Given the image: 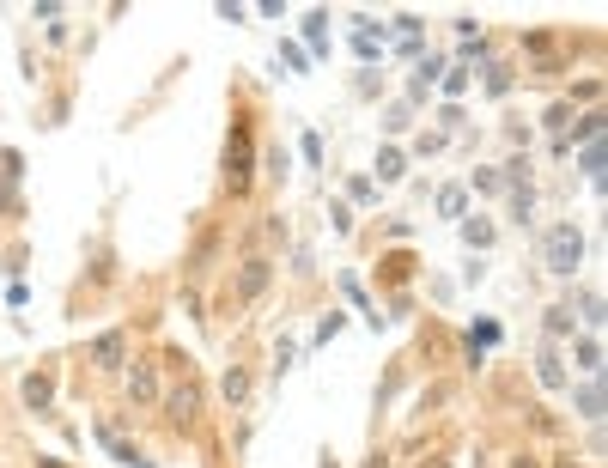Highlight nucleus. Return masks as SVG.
I'll list each match as a JSON object with an SVG mask.
<instances>
[{
    "mask_svg": "<svg viewBox=\"0 0 608 468\" xmlns=\"http://www.w3.org/2000/svg\"><path fill=\"white\" fill-rule=\"evenodd\" d=\"M529 371H536V383L548 389V396H566L572 371H566V353H560L554 341H542V347H536V365H529Z\"/></svg>",
    "mask_w": 608,
    "mask_h": 468,
    "instance_id": "8",
    "label": "nucleus"
},
{
    "mask_svg": "<svg viewBox=\"0 0 608 468\" xmlns=\"http://www.w3.org/2000/svg\"><path fill=\"white\" fill-rule=\"evenodd\" d=\"M317 468H341V462H335V456H329V450H323V456H317Z\"/></svg>",
    "mask_w": 608,
    "mask_h": 468,
    "instance_id": "48",
    "label": "nucleus"
},
{
    "mask_svg": "<svg viewBox=\"0 0 608 468\" xmlns=\"http://www.w3.org/2000/svg\"><path fill=\"white\" fill-rule=\"evenodd\" d=\"M505 468H548V462H542L536 450H511V456H505Z\"/></svg>",
    "mask_w": 608,
    "mask_h": 468,
    "instance_id": "41",
    "label": "nucleus"
},
{
    "mask_svg": "<svg viewBox=\"0 0 608 468\" xmlns=\"http://www.w3.org/2000/svg\"><path fill=\"white\" fill-rule=\"evenodd\" d=\"M37 468H67V462H55V456H43V462H37Z\"/></svg>",
    "mask_w": 608,
    "mask_h": 468,
    "instance_id": "49",
    "label": "nucleus"
},
{
    "mask_svg": "<svg viewBox=\"0 0 608 468\" xmlns=\"http://www.w3.org/2000/svg\"><path fill=\"white\" fill-rule=\"evenodd\" d=\"M517 49H523L529 61H536L542 73H560V49H566V43H560V31H523V37H517Z\"/></svg>",
    "mask_w": 608,
    "mask_h": 468,
    "instance_id": "11",
    "label": "nucleus"
},
{
    "mask_svg": "<svg viewBox=\"0 0 608 468\" xmlns=\"http://www.w3.org/2000/svg\"><path fill=\"white\" fill-rule=\"evenodd\" d=\"M548 468H596V462H584V456H572V450H560V456H554Z\"/></svg>",
    "mask_w": 608,
    "mask_h": 468,
    "instance_id": "45",
    "label": "nucleus"
},
{
    "mask_svg": "<svg viewBox=\"0 0 608 468\" xmlns=\"http://www.w3.org/2000/svg\"><path fill=\"white\" fill-rule=\"evenodd\" d=\"M414 468H450V456H426V462H414Z\"/></svg>",
    "mask_w": 608,
    "mask_h": 468,
    "instance_id": "47",
    "label": "nucleus"
},
{
    "mask_svg": "<svg viewBox=\"0 0 608 468\" xmlns=\"http://www.w3.org/2000/svg\"><path fill=\"white\" fill-rule=\"evenodd\" d=\"M463 213H469V189H463V183H444V189H438V219L456 225Z\"/></svg>",
    "mask_w": 608,
    "mask_h": 468,
    "instance_id": "22",
    "label": "nucleus"
},
{
    "mask_svg": "<svg viewBox=\"0 0 608 468\" xmlns=\"http://www.w3.org/2000/svg\"><path fill=\"white\" fill-rule=\"evenodd\" d=\"M402 128H408V104H390L384 110V134H402Z\"/></svg>",
    "mask_w": 608,
    "mask_h": 468,
    "instance_id": "37",
    "label": "nucleus"
},
{
    "mask_svg": "<svg viewBox=\"0 0 608 468\" xmlns=\"http://www.w3.org/2000/svg\"><path fill=\"white\" fill-rule=\"evenodd\" d=\"M578 171H584V183L602 195V140H590V146H578Z\"/></svg>",
    "mask_w": 608,
    "mask_h": 468,
    "instance_id": "24",
    "label": "nucleus"
},
{
    "mask_svg": "<svg viewBox=\"0 0 608 468\" xmlns=\"http://www.w3.org/2000/svg\"><path fill=\"white\" fill-rule=\"evenodd\" d=\"M80 280H86L92 292L116 280V244L104 238V231H98V238H92V250H86V274H80Z\"/></svg>",
    "mask_w": 608,
    "mask_h": 468,
    "instance_id": "12",
    "label": "nucleus"
},
{
    "mask_svg": "<svg viewBox=\"0 0 608 468\" xmlns=\"http://www.w3.org/2000/svg\"><path fill=\"white\" fill-rule=\"evenodd\" d=\"M566 104H590V110H596V104H602V73H584V80H572V98H566Z\"/></svg>",
    "mask_w": 608,
    "mask_h": 468,
    "instance_id": "27",
    "label": "nucleus"
},
{
    "mask_svg": "<svg viewBox=\"0 0 608 468\" xmlns=\"http://www.w3.org/2000/svg\"><path fill=\"white\" fill-rule=\"evenodd\" d=\"M456 231H463V244H469V256H487V250L499 244V225H493L487 213H463V219H456Z\"/></svg>",
    "mask_w": 608,
    "mask_h": 468,
    "instance_id": "14",
    "label": "nucleus"
},
{
    "mask_svg": "<svg viewBox=\"0 0 608 468\" xmlns=\"http://www.w3.org/2000/svg\"><path fill=\"white\" fill-rule=\"evenodd\" d=\"M262 177V146H256V116L232 110V128H225V152H219V189L244 201Z\"/></svg>",
    "mask_w": 608,
    "mask_h": 468,
    "instance_id": "1",
    "label": "nucleus"
},
{
    "mask_svg": "<svg viewBox=\"0 0 608 468\" xmlns=\"http://www.w3.org/2000/svg\"><path fill=\"white\" fill-rule=\"evenodd\" d=\"M152 414L165 420L171 438H195V432H201V414H207V389H201V377H195V371L165 377V396H159V408H152Z\"/></svg>",
    "mask_w": 608,
    "mask_h": 468,
    "instance_id": "2",
    "label": "nucleus"
},
{
    "mask_svg": "<svg viewBox=\"0 0 608 468\" xmlns=\"http://www.w3.org/2000/svg\"><path fill=\"white\" fill-rule=\"evenodd\" d=\"M542 268L554 274V280H578V268H584V225L578 219H554L548 231H542Z\"/></svg>",
    "mask_w": 608,
    "mask_h": 468,
    "instance_id": "3",
    "label": "nucleus"
},
{
    "mask_svg": "<svg viewBox=\"0 0 608 468\" xmlns=\"http://www.w3.org/2000/svg\"><path fill=\"white\" fill-rule=\"evenodd\" d=\"M304 37H311L317 55H329V13H311V19H304Z\"/></svg>",
    "mask_w": 608,
    "mask_h": 468,
    "instance_id": "34",
    "label": "nucleus"
},
{
    "mask_svg": "<svg viewBox=\"0 0 608 468\" xmlns=\"http://www.w3.org/2000/svg\"><path fill=\"white\" fill-rule=\"evenodd\" d=\"M602 128H608V116H602V110H584V116H572V128H566V134H554V159H572L578 146L602 140Z\"/></svg>",
    "mask_w": 608,
    "mask_h": 468,
    "instance_id": "7",
    "label": "nucleus"
},
{
    "mask_svg": "<svg viewBox=\"0 0 608 468\" xmlns=\"http://www.w3.org/2000/svg\"><path fill=\"white\" fill-rule=\"evenodd\" d=\"M505 201H511V225L517 231L536 225V183H529V189H505Z\"/></svg>",
    "mask_w": 608,
    "mask_h": 468,
    "instance_id": "19",
    "label": "nucleus"
},
{
    "mask_svg": "<svg viewBox=\"0 0 608 468\" xmlns=\"http://www.w3.org/2000/svg\"><path fill=\"white\" fill-rule=\"evenodd\" d=\"M359 468H390V450H371V456H365Z\"/></svg>",
    "mask_w": 608,
    "mask_h": 468,
    "instance_id": "46",
    "label": "nucleus"
},
{
    "mask_svg": "<svg viewBox=\"0 0 608 468\" xmlns=\"http://www.w3.org/2000/svg\"><path fill=\"white\" fill-rule=\"evenodd\" d=\"M481 73H487V80H481V86H487V98H505V92H511V67H505V61H487Z\"/></svg>",
    "mask_w": 608,
    "mask_h": 468,
    "instance_id": "29",
    "label": "nucleus"
},
{
    "mask_svg": "<svg viewBox=\"0 0 608 468\" xmlns=\"http://www.w3.org/2000/svg\"><path fill=\"white\" fill-rule=\"evenodd\" d=\"M104 450H110V456H116L122 468H159V462H152V456H146L140 444H128V438H104Z\"/></svg>",
    "mask_w": 608,
    "mask_h": 468,
    "instance_id": "23",
    "label": "nucleus"
},
{
    "mask_svg": "<svg viewBox=\"0 0 608 468\" xmlns=\"http://www.w3.org/2000/svg\"><path fill=\"white\" fill-rule=\"evenodd\" d=\"M67 110H73V92H55V98L43 104V122H37V128H61V122H67Z\"/></svg>",
    "mask_w": 608,
    "mask_h": 468,
    "instance_id": "31",
    "label": "nucleus"
},
{
    "mask_svg": "<svg viewBox=\"0 0 608 468\" xmlns=\"http://www.w3.org/2000/svg\"><path fill=\"white\" fill-rule=\"evenodd\" d=\"M566 310H572V323H584V335H596L608 317H602V292L596 286H572L566 292Z\"/></svg>",
    "mask_w": 608,
    "mask_h": 468,
    "instance_id": "13",
    "label": "nucleus"
},
{
    "mask_svg": "<svg viewBox=\"0 0 608 468\" xmlns=\"http://www.w3.org/2000/svg\"><path fill=\"white\" fill-rule=\"evenodd\" d=\"M286 171H292V152H286V146H268V152H262V177H268V183H286Z\"/></svg>",
    "mask_w": 608,
    "mask_h": 468,
    "instance_id": "26",
    "label": "nucleus"
},
{
    "mask_svg": "<svg viewBox=\"0 0 608 468\" xmlns=\"http://www.w3.org/2000/svg\"><path fill=\"white\" fill-rule=\"evenodd\" d=\"M286 371H292V341L274 347V377H286Z\"/></svg>",
    "mask_w": 608,
    "mask_h": 468,
    "instance_id": "43",
    "label": "nucleus"
},
{
    "mask_svg": "<svg viewBox=\"0 0 608 468\" xmlns=\"http://www.w3.org/2000/svg\"><path fill=\"white\" fill-rule=\"evenodd\" d=\"M292 274H298V280H311V274H317V262H311V250H292Z\"/></svg>",
    "mask_w": 608,
    "mask_h": 468,
    "instance_id": "42",
    "label": "nucleus"
},
{
    "mask_svg": "<svg viewBox=\"0 0 608 468\" xmlns=\"http://www.w3.org/2000/svg\"><path fill=\"white\" fill-rule=\"evenodd\" d=\"M341 292H347V298H353V304H359V310H365V323H371V329H384V317H377V304H371V298H365V286H359V280H353V274H347V280H341Z\"/></svg>",
    "mask_w": 608,
    "mask_h": 468,
    "instance_id": "30",
    "label": "nucleus"
},
{
    "mask_svg": "<svg viewBox=\"0 0 608 468\" xmlns=\"http://www.w3.org/2000/svg\"><path fill=\"white\" fill-rule=\"evenodd\" d=\"M25 268H31V250H25V244H13V250H7V274H13V280H19V274H25Z\"/></svg>",
    "mask_w": 608,
    "mask_h": 468,
    "instance_id": "38",
    "label": "nucleus"
},
{
    "mask_svg": "<svg viewBox=\"0 0 608 468\" xmlns=\"http://www.w3.org/2000/svg\"><path fill=\"white\" fill-rule=\"evenodd\" d=\"M250 389H256L250 365H225V377H219V396H225V408H232V414H244V408H250Z\"/></svg>",
    "mask_w": 608,
    "mask_h": 468,
    "instance_id": "15",
    "label": "nucleus"
},
{
    "mask_svg": "<svg viewBox=\"0 0 608 468\" xmlns=\"http://www.w3.org/2000/svg\"><path fill=\"white\" fill-rule=\"evenodd\" d=\"M274 256H244L238 268H232V280H225V298H232V304H256L268 286H274Z\"/></svg>",
    "mask_w": 608,
    "mask_h": 468,
    "instance_id": "6",
    "label": "nucleus"
},
{
    "mask_svg": "<svg viewBox=\"0 0 608 468\" xmlns=\"http://www.w3.org/2000/svg\"><path fill=\"white\" fill-rule=\"evenodd\" d=\"M414 250H390V256H377V286H408L414 280Z\"/></svg>",
    "mask_w": 608,
    "mask_h": 468,
    "instance_id": "16",
    "label": "nucleus"
},
{
    "mask_svg": "<svg viewBox=\"0 0 608 468\" xmlns=\"http://www.w3.org/2000/svg\"><path fill=\"white\" fill-rule=\"evenodd\" d=\"M402 177H408V152L396 140H384V146H377V177L371 183H402Z\"/></svg>",
    "mask_w": 608,
    "mask_h": 468,
    "instance_id": "18",
    "label": "nucleus"
},
{
    "mask_svg": "<svg viewBox=\"0 0 608 468\" xmlns=\"http://www.w3.org/2000/svg\"><path fill=\"white\" fill-rule=\"evenodd\" d=\"M572 359H578L584 377H602V341L596 335H572Z\"/></svg>",
    "mask_w": 608,
    "mask_h": 468,
    "instance_id": "20",
    "label": "nucleus"
},
{
    "mask_svg": "<svg viewBox=\"0 0 608 468\" xmlns=\"http://www.w3.org/2000/svg\"><path fill=\"white\" fill-rule=\"evenodd\" d=\"M481 280H487V256H469L463 262V286H481Z\"/></svg>",
    "mask_w": 608,
    "mask_h": 468,
    "instance_id": "39",
    "label": "nucleus"
},
{
    "mask_svg": "<svg viewBox=\"0 0 608 468\" xmlns=\"http://www.w3.org/2000/svg\"><path fill=\"white\" fill-rule=\"evenodd\" d=\"M262 238H268V244H286L292 231H286V219H280V213H268V225H262Z\"/></svg>",
    "mask_w": 608,
    "mask_h": 468,
    "instance_id": "40",
    "label": "nucleus"
},
{
    "mask_svg": "<svg viewBox=\"0 0 608 468\" xmlns=\"http://www.w3.org/2000/svg\"><path fill=\"white\" fill-rule=\"evenodd\" d=\"M329 219H335V231H341V238L353 231V207H347V201H329Z\"/></svg>",
    "mask_w": 608,
    "mask_h": 468,
    "instance_id": "36",
    "label": "nucleus"
},
{
    "mask_svg": "<svg viewBox=\"0 0 608 468\" xmlns=\"http://www.w3.org/2000/svg\"><path fill=\"white\" fill-rule=\"evenodd\" d=\"M566 396H572V414H578L584 426H602V408H608V389H602V377L566 383Z\"/></svg>",
    "mask_w": 608,
    "mask_h": 468,
    "instance_id": "9",
    "label": "nucleus"
},
{
    "mask_svg": "<svg viewBox=\"0 0 608 468\" xmlns=\"http://www.w3.org/2000/svg\"><path fill=\"white\" fill-rule=\"evenodd\" d=\"M80 359H86V365H92L98 377H122V371H128V359H134V329H122V323H116V329L92 335Z\"/></svg>",
    "mask_w": 608,
    "mask_h": 468,
    "instance_id": "4",
    "label": "nucleus"
},
{
    "mask_svg": "<svg viewBox=\"0 0 608 468\" xmlns=\"http://www.w3.org/2000/svg\"><path fill=\"white\" fill-rule=\"evenodd\" d=\"M19 402H25V414H49V408H55V365L25 371V383H19Z\"/></svg>",
    "mask_w": 608,
    "mask_h": 468,
    "instance_id": "10",
    "label": "nucleus"
},
{
    "mask_svg": "<svg viewBox=\"0 0 608 468\" xmlns=\"http://www.w3.org/2000/svg\"><path fill=\"white\" fill-rule=\"evenodd\" d=\"M469 189H475V195H505L499 165H475V171H469Z\"/></svg>",
    "mask_w": 608,
    "mask_h": 468,
    "instance_id": "28",
    "label": "nucleus"
},
{
    "mask_svg": "<svg viewBox=\"0 0 608 468\" xmlns=\"http://www.w3.org/2000/svg\"><path fill=\"white\" fill-rule=\"evenodd\" d=\"M122 396H128V408H159V396H165V365L134 353L128 371H122Z\"/></svg>",
    "mask_w": 608,
    "mask_h": 468,
    "instance_id": "5",
    "label": "nucleus"
},
{
    "mask_svg": "<svg viewBox=\"0 0 608 468\" xmlns=\"http://www.w3.org/2000/svg\"><path fill=\"white\" fill-rule=\"evenodd\" d=\"M572 335H578V323H572V310H566V298H560V304H548V310H542V341L566 347Z\"/></svg>",
    "mask_w": 608,
    "mask_h": 468,
    "instance_id": "17",
    "label": "nucleus"
},
{
    "mask_svg": "<svg viewBox=\"0 0 608 468\" xmlns=\"http://www.w3.org/2000/svg\"><path fill=\"white\" fill-rule=\"evenodd\" d=\"M335 335H341V310H329V317L317 323V335H311V347H329Z\"/></svg>",
    "mask_w": 608,
    "mask_h": 468,
    "instance_id": "35",
    "label": "nucleus"
},
{
    "mask_svg": "<svg viewBox=\"0 0 608 468\" xmlns=\"http://www.w3.org/2000/svg\"><path fill=\"white\" fill-rule=\"evenodd\" d=\"M341 201H347V207H371V201H377V183H371V177H347V195H341Z\"/></svg>",
    "mask_w": 608,
    "mask_h": 468,
    "instance_id": "33",
    "label": "nucleus"
},
{
    "mask_svg": "<svg viewBox=\"0 0 608 468\" xmlns=\"http://www.w3.org/2000/svg\"><path fill=\"white\" fill-rule=\"evenodd\" d=\"M19 177H25V152L19 146H0V195H13Z\"/></svg>",
    "mask_w": 608,
    "mask_h": 468,
    "instance_id": "21",
    "label": "nucleus"
},
{
    "mask_svg": "<svg viewBox=\"0 0 608 468\" xmlns=\"http://www.w3.org/2000/svg\"><path fill=\"white\" fill-rule=\"evenodd\" d=\"M353 92H359V98H371V92H384V86L371 80V67H359V80H353Z\"/></svg>",
    "mask_w": 608,
    "mask_h": 468,
    "instance_id": "44",
    "label": "nucleus"
},
{
    "mask_svg": "<svg viewBox=\"0 0 608 468\" xmlns=\"http://www.w3.org/2000/svg\"><path fill=\"white\" fill-rule=\"evenodd\" d=\"M438 92H444V98L456 104V98L469 92V67H463V61H456V67H444V73H438Z\"/></svg>",
    "mask_w": 608,
    "mask_h": 468,
    "instance_id": "25",
    "label": "nucleus"
},
{
    "mask_svg": "<svg viewBox=\"0 0 608 468\" xmlns=\"http://www.w3.org/2000/svg\"><path fill=\"white\" fill-rule=\"evenodd\" d=\"M542 128H548V134H566V128H572V104H566V98H554V104L542 110Z\"/></svg>",
    "mask_w": 608,
    "mask_h": 468,
    "instance_id": "32",
    "label": "nucleus"
}]
</instances>
